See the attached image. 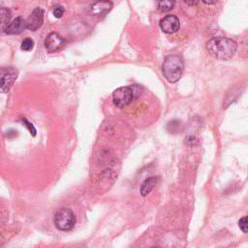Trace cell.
I'll list each match as a JSON object with an SVG mask.
<instances>
[{
	"label": "cell",
	"mask_w": 248,
	"mask_h": 248,
	"mask_svg": "<svg viewBox=\"0 0 248 248\" xmlns=\"http://www.w3.org/2000/svg\"><path fill=\"white\" fill-rule=\"evenodd\" d=\"M205 47L209 54L219 60H229L231 59L237 48L236 43L229 38H212L210 39Z\"/></svg>",
	"instance_id": "obj_1"
},
{
	"label": "cell",
	"mask_w": 248,
	"mask_h": 248,
	"mask_svg": "<svg viewBox=\"0 0 248 248\" xmlns=\"http://www.w3.org/2000/svg\"><path fill=\"white\" fill-rule=\"evenodd\" d=\"M162 71L169 82L174 83L178 81L184 71L183 58L179 54L168 55L163 62Z\"/></svg>",
	"instance_id": "obj_2"
},
{
	"label": "cell",
	"mask_w": 248,
	"mask_h": 248,
	"mask_svg": "<svg viewBox=\"0 0 248 248\" xmlns=\"http://www.w3.org/2000/svg\"><path fill=\"white\" fill-rule=\"evenodd\" d=\"M76 224V216L69 208H60L54 215V225L60 231H70Z\"/></svg>",
	"instance_id": "obj_3"
},
{
	"label": "cell",
	"mask_w": 248,
	"mask_h": 248,
	"mask_svg": "<svg viewBox=\"0 0 248 248\" xmlns=\"http://www.w3.org/2000/svg\"><path fill=\"white\" fill-rule=\"evenodd\" d=\"M134 98V91L129 86L119 87L112 93L113 104L118 108H124L131 104Z\"/></svg>",
	"instance_id": "obj_4"
},
{
	"label": "cell",
	"mask_w": 248,
	"mask_h": 248,
	"mask_svg": "<svg viewBox=\"0 0 248 248\" xmlns=\"http://www.w3.org/2000/svg\"><path fill=\"white\" fill-rule=\"evenodd\" d=\"M17 78V71L14 68H10L4 71L0 77V92L6 93L13 86Z\"/></svg>",
	"instance_id": "obj_5"
},
{
	"label": "cell",
	"mask_w": 248,
	"mask_h": 248,
	"mask_svg": "<svg viewBox=\"0 0 248 248\" xmlns=\"http://www.w3.org/2000/svg\"><path fill=\"white\" fill-rule=\"evenodd\" d=\"M44 21V10L40 7H37L33 10L31 15L25 20L26 22V29L31 31H36L39 29Z\"/></svg>",
	"instance_id": "obj_6"
},
{
	"label": "cell",
	"mask_w": 248,
	"mask_h": 248,
	"mask_svg": "<svg viewBox=\"0 0 248 248\" xmlns=\"http://www.w3.org/2000/svg\"><path fill=\"white\" fill-rule=\"evenodd\" d=\"M180 27L179 19L174 15H169L160 20V28L167 34H172L178 31Z\"/></svg>",
	"instance_id": "obj_7"
},
{
	"label": "cell",
	"mask_w": 248,
	"mask_h": 248,
	"mask_svg": "<svg viewBox=\"0 0 248 248\" xmlns=\"http://www.w3.org/2000/svg\"><path fill=\"white\" fill-rule=\"evenodd\" d=\"M113 7V4L110 0H96L89 7V13L92 16H104L108 14Z\"/></svg>",
	"instance_id": "obj_8"
},
{
	"label": "cell",
	"mask_w": 248,
	"mask_h": 248,
	"mask_svg": "<svg viewBox=\"0 0 248 248\" xmlns=\"http://www.w3.org/2000/svg\"><path fill=\"white\" fill-rule=\"evenodd\" d=\"M45 46L48 52H56L64 46V39L58 33L52 32L46 38Z\"/></svg>",
	"instance_id": "obj_9"
},
{
	"label": "cell",
	"mask_w": 248,
	"mask_h": 248,
	"mask_svg": "<svg viewBox=\"0 0 248 248\" xmlns=\"http://www.w3.org/2000/svg\"><path fill=\"white\" fill-rule=\"evenodd\" d=\"M26 29V22L22 16H17L12 20L4 29L6 34L9 35H17Z\"/></svg>",
	"instance_id": "obj_10"
},
{
	"label": "cell",
	"mask_w": 248,
	"mask_h": 248,
	"mask_svg": "<svg viewBox=\"0 0 248 248\" xmlns=\"http://www.w3.org/2000/svg\"><path fill=\"white\" fill-rule=\"evenodd\" d=\"M158 181H159V178L156 177V176H151V177L146 178L140 185V195L142 197L147 196L154 189V187L157 185Z\"/></svg>",
	"instance_id": "obj_11"
},
{
	"label": "cell",
	"mask_w": 248,
	"mask_h": 248,
	"mask_svg": "<svg viewBox=\"0 0 248 248\" xmlns=\"http://www.w3.org/2000/svg\"><path fill=\"white\" fill-rule=\"evenodd\" d=\"M12 17V13L8 8H0V28L5 29V27L10 23Z\"/></svg>",
	"instance_id": "obj_12"
},
{
	"label": "cell",
	"mask_w": 248,
	"mask_h": 248,
	"mask_svg": "<svg viewBox=\"0 0 248 248\" xmlns=\"http://www.w3.org/2000/svg\"><path fill=\"white\" fill-rule=\"evenodd\" d=\"M156 3H157L158 10L164 13L172 10L175 5L174 0H157Z\"/></svg>",
	"instance_id": "obj_13"
},
{
	"label": "cell",
	"mask_w": 248,
	"mask_h": 248,
	"mask_svg": "<svg viewBox=\"0 0 248 248\" xmlns=\"http://www.w3.org/2000/svg\"><path fill=\"white\" fill-rule=\"evenodd\" d=\"M34 46V41L30 38H25L22 42H21V45H20V47L22 50H25V51H29L33 48Z\"/></svg>",
	"instance_id": "obj_14"
},
{
	"label": "cell",
	"mask_w": 248,
	"mask_h": 248,
	"mask_svg": "<svg viewBox=\"0 0 248 248\" xmlns=\"http://www.w3.org/2000/svg\"><path fill=\"white\" fill-rule=\"evenodd\" d=\"M64 12H65V10H64L63 6H61V5H55V6L53 7L52 13H53V16H54L56 18L62 17V16L64 15Z\"/></svg>",
	"instance_id": "obj_15"
},
{
	"label": "cell",
	"mask_w": 248,
	"mask_h": 248,
	"mask_svg": "<svg viewBox=\"0 0 248 248\" xmlns=\"http://www.w3.org/2000/svg\"><path fill=\"white\" fill-rule=\"evenodd\" d=\"M22 122L24 123V126L28 129V131L30 132V134L34 137V136H36V129H35V127L33 126V124L31 123V122H29L26 118H22Z\"/></svg>",
	"instance_id": "obj_16"
},
{
	"label": "cell",
	"mask_w": 248,
	"mask_h": 248,
	"mask_svg": "<svg viewBox=\"0 0 248 248\" xmlns=\"http://www.w3.org/2000/svg\"><path fill=\"white\" fill-rule=\"evenodd\" d=\"M238 226L244 233L247 232V227H248V225H247V216H243L242 218H240V220L238 221Z\"/></svg>",
	"instance_id": "obj_17"
},
{
	"label": "cell",
	"mask_w": 248,
	"mask_h": 248,
	"mask_svg": "<svg viewBox=\"0 0 248 248\" xmlns=\"http://www.w3.org/2000/svg\"><path fill=\"white\" fill-rule=\"evenodd\" d=\"M184 1L189 6H197L200 2V0H184Z\"/></svg>",
	"instance_id": "obj_18"
},
{
	"label": "cell",
	"mask_w": 248,
	"mask_h": 248,
	"mask_svg": "<svg viewBox=\"0 0 248 248\" xmlns=\"http://www.w3.org/2000/svg\"><path fill=\"white\" fill-rule=\"evenodd\" d=\"M202 1L207 5H213L217 2V0H202Z\"/></svg>",
	"instance_id": "obj_19"
}]
</instances>
